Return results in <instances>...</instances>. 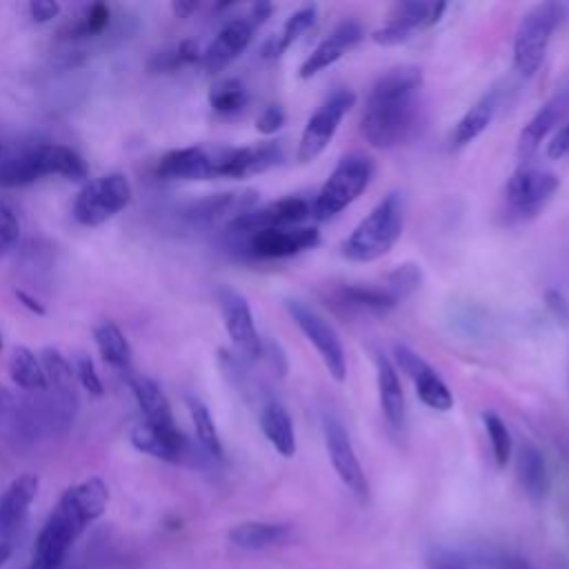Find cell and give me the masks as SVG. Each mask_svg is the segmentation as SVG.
Instances as JSON below:
<instances>
[{
  "label": "cell",
  "mask_w": 569,
  "mask_h": 569,
  "mask_svg": "<svg viewBox=\"0 0 569 569\" xmlns=\"http://www.w3.org/2000/svg\"><path fill=\"white\" fill-rule=\"evenodd\" d=\"M171 9H173V13L178 16V18H189L196 9H198V2H184V0H176V2H171Z\"/></svg>",
  "instance_id": "cell-50"
},
{
  "label": "cell",
  "mask_w": 569,
  "mask_h": 569,
  "mask_svg": "<svg viewBox=\"0 0 569 569\" xmlns=\"http://www.w3.org/2000/svg\"><path fill=\"white\" fill-rule=\"evenodd\" d=\"M9 376H11V380H13L18 387L29 389V391H36V389L42 391V389L49 387L40 360L36 358V353H33L29 347H22V345H16V347L11 349V356H9Z\"/></svg>",
  "instance_id": "cell-33"
},
{
  "label": "cell",
  "mask_w": 569,
  "mask_h": 569,
  "mask_svg": "<svg viewBox=\"0 0 569 569\" xmlns=\"http://www.w3.org/2000/svg\"><path fill=\"white\" fill-rule=\"evenodd\" d=\"M322 438H325V447H327V456L331 460V467L336 471V476L340 478V482L360 500L367 498L369 493V485H367V476L360 467V460L353 451L349 431L345 427V422L333 413V411H325L322 413Z\"/></svg>",
  "instance_id": "cell-11"
},
{
  "label": "cell",
  "mask_w": 569,
  "mask_h": 569,
  "mask_svg": "<svg viewBox=\"0 0 569 569\" xmlns=\"http://www.w3.org/2000/svg\"><path fill=\"white\" fill-rule=\"evenodd\" d=\"M405 227V204L400 193H387L342 240L340 251L349 262H373L387 256Z\"/></svg>",
  "instance_id": "cell-3"
},
{
  "label": "cell",
  "mask_w": 569,
  "mask_h": 569,
  "mask_svg": "<svg viewBox=\"0 0 569 569\" xmlns=\"http://www.w3.org/2000/svg\"><path fill=\"white\" fill-rule=\"evenodd\" d=\"M9 402H11V393H9V389H7V387H2V385H0V411H2V409H7V407H9Z\"/></svg>",
  "instance_id": "cell-51"
},
{
  "label": "cell",
  "mask_w": 569,
  "mask_h": 569,
  "mask_svg": "<svg viewBox=\"0 0 569 569\" xmlns=\"http://www.w3.org/2000/svg\"><path fill=\"white\" fill-rule=\"evenodd\" d=\"M427 567L429 569H467V565L451 551L436 549L427 556Z\"/></svg>",
  "instance_id": "cell-47"
},
{
  "label": "cell",
  "mask_w": 569,
  "mask_h": 569,
  "mask_svg": "<svg viewBox=\"0 0 569 569\" xmlns=\"http://www.w3.org/2000/svg\"><path fill=\"white\" fill-rule=\"evenodd\" d=\"M109 505V487L100 478H84L60 496L42 525L31 562L24 569H60L78 536L98 520Z\"/></svg>",
  "instance_id": "cell-2"
},
{
  "label": "cell",
  "mask_w": 569,
  "mask_h": 569,
  "mask_svg": "<svg viewBox=\"0 0 569 569\" xmlns=\"http://www.w3.org/2000/svg\"><path fill=\"white\" fill-rule=\"evenodd\" d=\"M356 104V93L351 89H338L333 91L307 120L300 142L296 149L298 162L307 164L313 162L333 140L342 118L349 113V109Z\"/></svg>",
  "instance_id": "cell-9"
},
{
  "label": "cell",
  "mask_w": 569,
  "mask_h": 569,
  "mask_svg": "<svg viewBox=\"0 0 569 569\" xmlns=\"http://www.w3.org/2000/svg\"><path fill=\"white\" fill-rule=\"evenodd\" d=\"M93 340H96L100 358L109 367L131 376V345H129L127 336L122 333V329L116 322L100 320L93 327Z\"/></svg>",
  "instance_id": "cell-30"
},
{
  "label": "cell",
  "mask_w": 569,
  "mask_h": 569,
  "mask_svg": "<svg viewBox=\"0 0 569 569\" xmlns=\"http://www.w3.org/2000/svg\"><path fill=\"white\" fill-rule=\"evenodd\" d=\"M216 162V147H182L167 151L156 167L164 180H211Z\"/></svg>",
  "instance_id": "cell-24"
},
{
  "label": "cell",
  "mask_w": 569,
  "mask_h": 569,
  "mask_svg": "<svg viewBox=\"0 0 569 569\" xmlns=\"http://www.w3.org/2000/svg\"><path fill=\"white\" fill-rule=\"evenodd\" d=\"M296 538V531L287 522H240L229 531V542L240 549L258 551L269 547L289 545Z\"/></svg>",
  "instance_id": "cell-27"
},
{
  "label": "cell",
  "mask_w": 569,
  "mask_h": 569,
  "mask_svg": "<svg viewBox=\"0 0 569 569\" xmlns=\"http://www.w3.org/2000/svg\"><path fill=\"white\" fill-rule=\"evenodd\" d=\"M284 309L291 316V320L296 322V327L302 331V336L313 345V349L318 351L329 376L336 382H345L347 356H345V347H342L338 333L333 331V327L316 309H311L307 302H302L298 298L284 300Z\"/></svg>",
  "instance_id": "cell-8"
},
{
  "label": "cell",
  "mask_w": 569,
  "mask_h": 569,
  "mask_svg": "<svg viewBox=\"0 0 569 569\" xmlns=\"http://www.w3.org/2000/svg\"><path fill=\"white\" fill-rule=\"evenodd\" d=\"M187 407H189V413H191V422H193V429H196V438L200 442V447L213 456V458H220L222 456V442H220V436H218V429H216V422L211 418V411L209 407L196 398V396H189L187 398Z\"/></svg>",
  "instance_id": "cell-36"
},
{
  "label": "cell",
  "mask_w": 569,
  "mask_h": 569,
  "mask_svg": "<svg viewBox=\"0 0 569 569\" xmlns=\"http://www.w3.org/2000/svg\"><path fill=\"white\" fill-rule=\"evenodd\" d=\"M373 365H376L380 411L393 431H402L407 425V402H405V391L398 378V369L382 353L373 356Z\"/></svg>",
  "instance_id": "cell-25"
},
{
  "label": "cell",
  "mask_w": 569,
  "mask_h": 569,
  "mask_svg": "<svg viewBox=\"0 0 569 569\" xmlns=\"http://www.w3.org/2000/svg\"><path fill=\"white\" fill-rule=\"evenodd\" d=\"M202 58V51L198 47V42L193 40H182L180 44L167 49V51H160L156 53L151 60H149V71L151 73H169V71H176L180 69L182 64H193V62H200Z\"/></svg>",
  "instance_id": "cell-37"
},
{
  "label": "cell",
  "mask_w": 569,
  "mask_h": 569,
  "mask_svg": "<svg viewBox=\"0 0 569 569\" xmlns=\"http://www.w3.org/2000/svg\"><path fill=\"white\" fill-rule=\"evenodd\" d=\"M547 156L551 160H560V158L569 156V120L560 127V131L547 144Z\"/></svg>",
  "instance_id": "cell-48"
},
{
  "label": "cell",
  "mask_w": 569,
  "mask_h": 569,
  "mask_svg": "<svg viewBox=\"0 0 569 569\" xmlns=\"http://www.w3.org/2000/svg\"><path fill=\"white\" fill-rule=\"evenodd\" d=\"M64 153L60 144H38L0 162V187L13 189L31 184L44 176H62Z\"/></svg>",
  "instance_id": "cell-14"
},
{
  "label": "cell",
  "mask_w": 569,
  "mask_h": 569,
  "mask_svg": "<svg viewBox=\"0 0 569 569\" xmlns=\"http://www.w3.org/2000/svg\"><path fill=\"white\" fill-rule=\"evenodd\" d=\"M373 160L360 151L347 153L338 160L318 196L311 202V218L329 220L345 211L353 200H358L373 180Z\"/></svg>",
  "instance_id": "cell-4"
},
{
  "label": "cell",
  "mask_w": 569,
  "mask_h": 569,
  "mask_svg": "<svg viewBox=\"0 0 569 569\" xmlns=\"http://www.w3.org/2000/svg\"><path fill=\"white\" fill-rule=\"evenodd\" d=\"M0 153H2V142H0Z\"/></svg>",
  "instance_id": "cell-55"
},
{
  "label": "cell",
  "mask_w": 569,
  "mask_h": 569,
  "mask_svg": "<svg viewBox=\"0 0 569 569\" xmlns=\"http://www.w3.org/2000/svg\"><path fill=\"white\" fill-rule=\"evenodd\" d=\"M284 162V149L276 140L247 147H216L213 178H249Z\"/></svg>",
  "instance_id": "cell-12"
},
{
  "label": "cell",
  "mask_w": 569,
  "mask_h": 569,
  "mask_svg": "<svg viewBox=\"0 0 569 569\" xmlns=\"http://www.w3.org/2000/svg\"><path fill=\"white\" fill-rule=\"evenodd\" d=\"M545 309L558 325H569V298L560 289H547L545 296Z\"/></svg>",
  "instance_id": "cell-45"
},
{
  "label": "cell",
  "mask_w": 569,
  "mask_h": 569,
  "mask_svg": "<svg viewBox=\"0 0 569 569\" xmlns=\"http://www.w3.org/2000/svg\"><path fill=\"white\" fill-rule=\"evenodd\" d=\"M209 107L220 116H236L249 104V91L238 78H222L209 89Z\"/></svg>",
  "instance_id": "cell-35"
},
{
  "label": "cell",
  "mask_w": 569,
  "mask_h": 569,
  "mask_svg": "<svg viewBox=\"0 0 569 569\" xmlns=\"http://www.w3.org/2000/svg\"><path fill=\"white\" fill-rule=\"evenodd\" d=\"M365 38V31L360 27V22L356 20H345L340 22L329 36H325L318 47L305 58V62L300 64L298 76L302 80L313 78L316 73L325 71L327 67H331L333 62H338L349 49H353L360 40Z\"/></svg>",
  "instance_id": "cell-22"
},
{
  "label": "cell",
  "mask_w": 569,
  "mask_h": 569,
  "mask_svg": "<svg viewBox=\"0 0 569 569\" xmlns=\"http://www.w3.org/2000/svg\"><path fill=\"white\" fill-rule=\"evenodd\" d=\"M560 18L562 7L558 2L533 4L520 18L513 36V69L522 78H531L540 69Z\"/></svg>",
  "instance_id": "cell-5"
},
{
  "label": "cell",
  "mask_w": 569,
  "mask_h": 569,
  "mask_svg": "<svg viewBox=\"0 0 569 569\" xmlns=\"http://www.w3.org/2000/svg\"><path fill=\"white\" fill-rule=\"evenodd\" d=\"M27 11H29L33 22L44 24V22H51L60 13V2H56V0H31L27 4Z\"/></svg>",
  "instance_id": "cell-46"
},
{
  "label": "cell",
  "mask_w": 569,
  "mask_h": 569,
  "mask_svg": "<svg viewBox=\"0 0 569 569\" xmlns=\"http://www.w3.org/2000/svg\"><path fill=\"white\" fill-rule=\"evenodd\" d=\"M482 425H485V431H487V438H489V445H491V453H493V460L498 467H505L511 458V449H513V442H511V433L505 425V420L493 413V411H482Z\"/></svg>",
  "instance_id": "cell-38"
},
{
  "label": "cell",
  "mask_w": 569,
  "mask_h": 569,
  "mask_svg": "<svg viewBox=\"0 0 569 569\" xmlns=\"http://www.w3.org/2000/svg\"><path fill=\"white\" fill-rule=\"evenodd\" d=\"M218 305L222 311V322L224 329L240 356L247 360H258L262 356V340L253 322L251 307L247 298L231 289V287H220L218 289Z\"/></svg>",
  "instance_id": "cell-16"
},
{
  "label": "cell",
  "mask_w": 569,
  "mask_h": 569,
  "mask_svg": "<svg viewBox=\"0 0 569 569\" xmlns=\"http://www.w3.org/2000/svg\"><path fill=\"white\" fill-rule=\"evenodd\" d=\"M311 218V202L305 196H284L273 202H267L262 207H256L233 220L231 224L224 227L227 233H244V231H256V229H282V227H300Z\"/></svg>",
  "instance_id": "cell-17"
},
{
  "label": "cell",
  "mask_w": 569,
  "mask_h": 569,
  "mask_svg": "<svg viewBox=\"0 0 569 569\" xmlns=\"http://www.w3.org/2000/svg\"><path fill=\"white\" fill-rule=\"evenodd\" d=\"M422 282V271L416 262H405V264H398L396 269H391L387 276H385V287L391 291V296L402 302L405 298H409Z\"/></svg>",
  "instance_id": "cell-40"
},
{
  "label": "cell",
  "mask_w": 569,
  "mask_h": 569,
  "mask_svg": "<svg viewBox=\"0 0 569 569\" xmlns=\"http://www.w3.org/2000/svg\"><path fill=\"white\" fill-rule=\"evenodd\" d=\"M0 349H2V336H0Z\"/></svg>",
  "instance_id": "cell-54"
},
{
  "label": "cell",
  "mask_w": 569,
  "mask_h": 569,
  "mask_svg": "<svg viewBox=\"0 0 569 569\" xmlns=\"http://www.w3.org/2000/svg\"><path fill=\"white\" fill-rule=\"evenodd\" d=\"M256 207H258V191L253 189L222 191L189 204L187 218L198 227H216V224L227 227Z\"/></svg>",
  "instance_id": "cell-19"
},
{
  "label": "cell",
  "mask_w": 569,
  "mask_h": 569,
  "mask_svg": "<svg viewBox=\"0 0 569 569\" xmlns=\"http://www.w3.org/2000/svg\"><path fill=\"white\" fill-rule=\"evenodd\" d=\"M422 84L425 78L416 64H398L376 78L360 113V133L371 147L393 149L413 136Z\"/></svg>",
  "instance_id": "cell-1"
},
{
  "label": "cell",
  "mask_w": 569,
  "mask_h": 569,
  "mask_svg": "<svg viewBox=\"0 0 569 569\" xmlns=\"http://www.w3.org/2000/svg\"><path fill=\"white\" fill-rule=\"evenodd\" d=\"M20 240V218L11 202L0 200V258L7 256Z\"/></svg>",
  "instance_id": "cell-42"
},
{
  "label": "cell",
  "mask_w": 569,
  "mask_h": 569,
  "mask_svg": "<svg viewBox=\"0 0 569 569\" xmlns=\"http://www.w3.org/2000/svg\"><path fill=\"white\" fill-rule=\"evenodd\" d=\"M284 120H287L284 109H282L280 104L271 102V104L262 107V111L258 113V118H256V129H258L262 136H271V133H276V131L282 129Z\"/></svg>",
  "instance_id": "cell-44"
},
{
  "label": "cell",
  "mask_w": 569,
  "mask_h": 569,
  "mask_svg": "<svg viewBox=\"0 0 569 569\" xmlns=\"http://www.w3.org/2000/svg\"><path fill=\"white\" fill-rule=\"evenodd\" d=\"M9 551H11V545H2V542H0V562H4V558L9 556Z\"/></svg>",
  "instance_id": "cell-52"
},
{
  "label": "cell",
  "mask_w": 569,
  "mask_h": 569,
  "mask_svg": "<svg viewBox=\"0 0 569 569\" xmlns=\"http://www.w3.org/2000/svg\"><path fill=\"white\" fill-rule=\"evenodd\" d=\"M73 373H76V380L82 385V389L89 391L91 396H102L104 393V385H102V380L96 371L93 360L87 353H76Z\"/></svg>",
  "instance_id": "cell-43"
},
{
  "label": "cell",
  "mask_w": 569,
  "mask_h": 569,
  "mask_svg": "<svg viewBox=\"0 0 569 569\" xmlns=\"http://www.w3.org/2000/svg\"><path fill=\"white\" fill-rule=\"evenodd\" d=\"M260 429L269 445L282 456L291 458L296 453V431L289 411L278 400H267L260 407Z\"/></svg>",
  "instance_id": "cell-28"
},
{
  "label": "cell",
  "mask_w": 569,
  "mask_h": 569,
  "mask_svg": "<svg viewBox=\"0 0 569 569\" xmlns=\"http://www.w3.org/2000/svg\"><path fill=\"white\" fill-rule=\"evenodd\" d=\"M133 198L131 182L124 173H107L89 180L76 196L71 213L84 227H98L129 207Z\"/></svg>",
  "instance_id": "cell-7"
},
{
  "label": "cell",
  "mask_w": 569,
  "mask_h": 569,
  "mask_svg": "<svg viewBox=\"0 0 569 569\" xmlns=\"http://www.w3.org/2000/svg\"><path fill=\"white\" fill-rule=\"evenodd\" d=\"M129 440L138 451L164 462H180L187 451V440H171L156 431L153 427H149L144 420L131 429Z\"/></svg>",
  "instance_id": "cell-32"
},
{
  "label": "cell",
  "mask_w": 569,
  "mask_h": 569,
  "mask_svg": "<svg viewBox=\"0 0 569 569\" xmlns=\"http://www.w3.org/2000/svg\"><path fill=\"white\" fill-rule=\"evenodd\" d=\"M40 365H42V371L47 376V382L49 387H56L60 391H69L71 385H73V365L53 347H47L42 349V358H40Z\"/></svg>",
  "instance_id": "cell-39"
},
{
  "label": "cell",
  "mask_w": 569,
  "mask_h": 569,
  "mask_svg": "<svg viewBox=\"0 0 569 569\" xmlns=\"http://www.w3.org/2000/svg\"><path fill=\"white\" fill-rule=\"evenodd\" d=\"M558 187H560V180L556 178V173L540 167L522 164L507 180V187H505L507 209L516 218H531L551 200Z\"/></svg>",
  "instance_id": "cell-10"
},
{
  "label": "cell",
  "mask_w": 569,
  "mask_h": 569,
  "mask_svg": "<svg viewBox=\"0 0 569 569\" xmlns=\"http://www.w3.org/2000/svg\"><path fill=\"white\" fill-rule=\"evenodd\" d=\"M569 116V84L558 87V91L531 116V120L522 127L518 142H516V156L525 164L538 153L542 142L549 138V133Z\"/></svg>",
  "instance_id": "cell-18"
},
{
  "label": "cell",
  "mask_w": 569,
  "mask_h": 569,
  "mask_svg": "<svg viewBox=\"0 0 569 569\" xmlns=\"http://www.w3.org/2000/svg\"><path fill=\"white\" fill-rule=\"evenodd\" d=\"M516 471H518V480L520 487L525 489V493L531 500H542L547 496L549 489V473H547V465L545 458L540 453V449L531 442H525L518 449V458H516Z\"/></svg>",
  "instance_id": "cell-31"
},
{
  "label": "cell",
  "mask_w": 569,
  "mask_h": 569,
  "mask_svg": "<svg viewBox=\"0 0 569 569\" xmlns=\"http://www.w3.org/2000/svg\"><path fill=\"white\" fill-rule=\"evenodd\" d=\"M256 29L258 27L251 22L249 16L227 20L216 38L209 42V47L202 51L200 64L204 67V71L220 73L222 69H227L249 47Z\"/></svg>",
  "instance_id": "cell-20"
},
{
  "label": "cell",
  "mask_w": 569,
  "mask_h": 569,
  "mask_svg": "<svg viewBox=\"0 0 569 569\" xmlns=\"http://www.w3.org/2000/svg\"><path fill=\"white\" fill-rule=\"evenodd\" d=\"M445 9V2H398L389 11L385 24L371 33V40L382 47L402 44L411 40L416 31L433 27Z\"/></svg>",
  "instance_id": "cell-13"
},
{
  "label": "cell",
  "mask_w": 569,
  "mask_h": 569,
  "mask_svg": "<svg viewBox=\"0 0 569 569\" xmlns=\"http://www.w3.org/2000/svg\"><path fill=\"white\" fill-rule=\"evenodd\" d=\"M513 569H531V567H527V565H516Z\"/></svg>",
  "instance_id": "cell-53"
},
{
  "label": "cell",
  "mask_w": 569,
  "mask_h": 569,
  "mask_svg": "<svg viewBox=\"0 0 569 569\" xmlns=\"http://www.w3.org/2000/svg\"><path fill=\"white\" fill-rule=\"evenodd\" d=\"M129 387H131L133 398H136L138 407L142 409L144 422L149 427H153L156 431H160L162 436H167L171 440H184L182 431L176 425L171 402L156 380H151L147 376H129Z\"/></svg>",
  "instance_id": "cell-21"
},
{
  "label": "cell",
  "mask_w": 569,
  "mask_h": 569,
  "mask_svg": "<svg viewBox=\"0 0 569 569\" xmlns=\"http://www.w3.org/2000/svg\"><path fill=\"white\" fill-rule=\"evenodd\" d=\"M40 480L33 473H20L0 496V542L11 545L13 533L22 527L31 502L38 496Z\"/></svg>",
  "instance_id": "cell-23"
},
{
  "label": "cell",
  "mask_w": 569,
  "mask_h": 569,
  "mask_svg": "<svg viewBox=\"0 0 569 569\" xmlns=\"http://www.w3.org/2000/svg\"><path fill=\"white\" fill-rule=\"evenodd\" d=\"M13 296H16V300H18L24 309H29L31 313H36V316H44V313H47L44 305H42L38 298H33L31 293H27L24 289H16Z\"/></svg>",
  "instance_id": "cell-49"
},
{
  "label": "cell",
  "mask_w": 569,
  "mask_h": 569,
  "mask_svg": "<svg viewBox=\"0 0 569 569\" xmlns=\"http://www.w3.org/2000/svg\"><path fill=\"white\" fill-rule=\"evenodd\" d=\"M109 18H111L109 7L104 2H93L84 9L82 18L73 27H69V33L71 36H96L107 29Z\"/></svg>",
  "instance_id": "cell-41"
},
{
  "label": "cell",
  "mask_w": 569,
  "mask_h": 569,
  "mask_svg": "<svg viewBox=\"0 0 569 569\" xmlns=\"http://www.w3.org/2000/svg\"><path fill=\"white\" fill-rule=\"evenodd\" d=\"M333 300L358 313H387L391 311L398 300L391 296V291L385 284H371V282H345L333 289Z\"/></svg>",
  "instance_id": "cell-26"
},
{
  "label": "cell",
  "mask_w": 569,
  "mask_h": 569,
  "mask_svg": "<svg viewBox=\"0 0 569 569\" xmlns=\"http://www.w3.org/2000/svg\"><path fill=\"white\" fill-rule=\"evenodd\" d=\"M393 358L400 371L413 382L416 396L425 407L433 411H449L453 407V393L449 391L447 382L418 351L398 342L393 345Z\"/></svg>",
  "instance_id": "cell-15"
},
{
  "label": "cell",
  "mask_w": 569,
  "mask_h": 569,
  "mask_svg": "<svg viewBox=\"0 0 569 569\" xmlns=\"http://www.w3.org/2000/svg\"><path fill=\"white\" fill-rule=\"evenodd\" d=\"M496 107H498L496 91L482 96L473 107H469L465 111V116L453 124V129L449 133V147L453 151H458V149L471 144L491 124Z\"/></svg>",
  "instance_id": "cell-29"
},
{
  "label": "cell",
  "mask_w": 569,
  "mask_h": 569,
  "mask_svg": "<svg viewBox=\"0 0 569 569\" xmlns=\"http://www.w3.org/2000/svg\"><path fill=\"white\" fill-rule=\"evenodd\" d=\"M236 251L253 260H282L318 247L320 233L313 227L256 229L244 233H227Z\"/></svg>",
  "instance_id": "cell-6"
},
{
  "label": "cell",
  "mask_w": 569,
  "mask_h": 569,
  "mask_svg": "<svg viewBox=\"0 0 569 569\" xmlns=\"http://www.w3.org/2000/svg\"><path fill=\"white\" fill-rule=\"evenodd\" d=\"M316 13H318V9H316L313 4H307V7H300L298 11H293V13L287 18V22L282 24L280 33L273 36V38L264 44L262 56H264V58H280V56L316 22Z\"/></svg>",
  "instance_id": "cell-34"
}]
</instances>
